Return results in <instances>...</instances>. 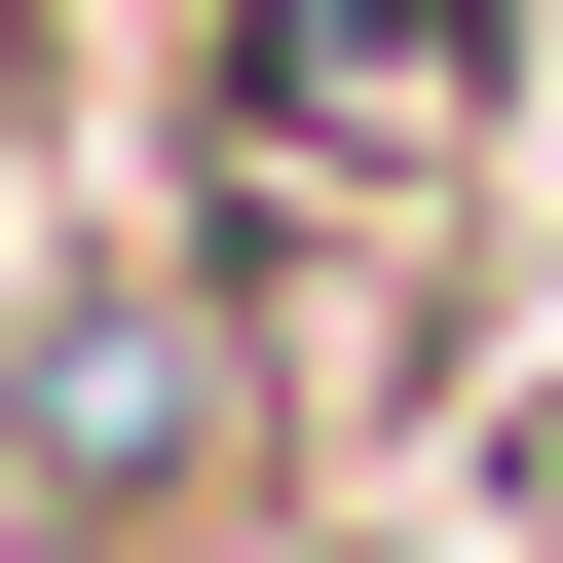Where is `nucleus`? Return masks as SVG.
Here are the masks:
<instances>
[{"label": "nucleus", "instance_id": "f257e3e1", "mask_svg": "<svg viewBox=\"0 0 563 563\" xmlns=\"http://www.w3.org/2000/svg\"><path fill=\"white\" fill-rule=\"evenodd\" d=\"M263 451H301V376H263V263H38V301H0V488H38L76 563H188Z\"/></svg>", "mask_w": 563, "mask_h": 563}, {"label": "nucleus", "instance_id": "f03ea898", "mask_svg": "<svg viewBox=\"0 0 563 563\" xmlns=\"http://www.w3.org/2000/svg\"><path fill=\"white\" fill-rule=\"evenodd\" d=\"M488 113H526L488 0H225V263L263 225H301V263H451Z\"/></svg>", "mask_w": 563, "mask_h": 563}]
</instances>
